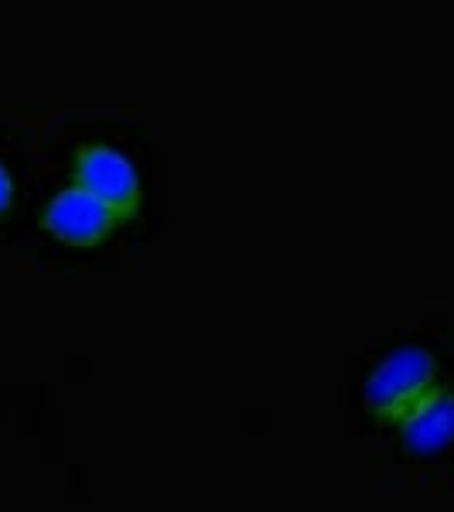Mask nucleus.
<instances>
[{"instance_id": "20e7f679", "label": "nucleus", "mask_w": 454, "mask_h": 512, "mask_svg": "<svg viewBox=\"0 0 454 512\" xmlns=\"http://www.w3.org/2000/svg\"><path fill=\"white\" fill-rule=\"evenodd\" d=\"M396 437L410 454L424 458V454L448 451L454 444V390L441 386L437 393L427 396L424 403L396 427Z\"/></svg>"}, {"instance_id": "f257e3e1", "label": "nucleus", "mask_w": 454, "mask_h": 512, "mask_svg": "<svg viewBox=\"0 0 454 512\" xmlns=\"http://www.w3.org/2000/svg\"><path fill=\"white\" fill-rule=\"evenodd\" d=\"M444 386L441 362L424 345H400L373 366L362 386V407L376 424L396 427L403 424L420 403Z\"/></svg>"}, {"instance_id": "7ed1b4c3", "label": "nucleus", "mask_w": 454, "mask_h": 512, "mask_svg": "<svg viewBox=\"0 0 454 512\" xmlns=\"http://www.w3.org/2000/svg\"><path fill=\"white\" fill-rule=\"evenodd\" d=\"M123 222L117 212L106 209L99 198H93L86 188L65 185L52 198H48L45 212H41V229L48 239L59 246H72V250H93L103 246Z\"/></svg>"}, {"instance_id": "f03ea898", "label": "nucleus", "mask_w": 454, "mask_h": 512, "mask_svg": "<svg viewBox=\"0 0 454 512\" xmlns=\"http://www.w3.org/2000/svg\"><path fill=\"white\" fill-rule=\"evenodd\" d=\"M72 185L86 188L106 209L117 212L123 226L130 219H137L140 205H144V185H140L137 164L130 161L127 151H120L113 144L76 147V154H72Z\"/></svg>"}, {"instance_id": "39448f33", "label": "nucleus", "mask_w": 454, "mask_h": 512, "mask_svg": "<svg viewBox=\"0 0 454 512\" xmlns=\"http://www.w3.org/2000/svg\"><path fill=\"white\" fill-rule=\"evenodd\" d=\"M11 205H14V178H11V171L0 164V219L11 212Z\"/></svg>"}]
</instances>
